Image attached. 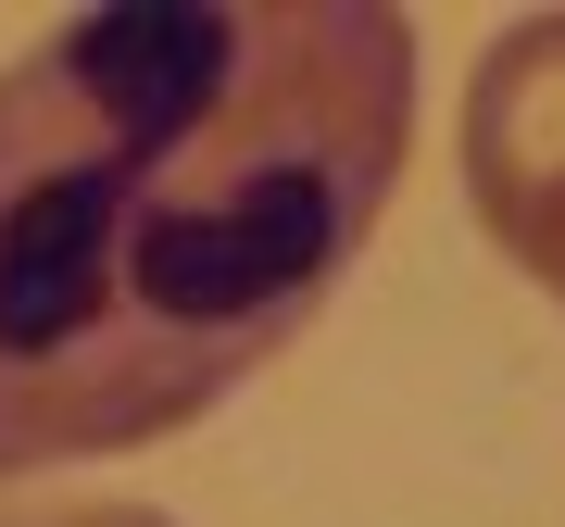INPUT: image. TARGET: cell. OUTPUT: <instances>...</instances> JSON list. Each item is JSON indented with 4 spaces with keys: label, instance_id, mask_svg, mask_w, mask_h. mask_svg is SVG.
Segmentation results:
<instances>
[{
    "label": "cell",
    "instance_id": "obj_1",
    "mask_svg": "<svg viewBox=\"0 0 565 527\" xmlns=\"http://www.w3.org/2000/svg\"><path fill=\"white\" fill-rule=\"evenodd\" d=\"M390 0H102L0 63V490L202 427L377 239Z\"/></svg>",
    "mask_w": 565,
    "mask_h": 527
},
{
    "label": "cell",
    "instance_id": "obj_2",
    "mask_svg": "<svg viewBox=\"0 0 565 527\" xmlns=\"http://www.w3.org/2000/svg\"><path fill=\"white\" fill-rule=\"evenodd\" d=\"M465 202H478V239L565 314V13H527L478 51Z\"/></svg>",
    "mask_w": 565,
    "mask_h": 527
},
{
    "label": "cell",
    "instance_id": "obj_3",
    "mask_svg": "<svg viewBox=\"0 0 565 527\" xmlns=\"http://www.w3.org/2000/svg\"><path fill=\"white\" fill-rule=\"evenodd\" d=\"M0 527H177V515L114 503V490H25V503H0Z\"/></svg>",
    "mask_w": 565,
    "mask_h": 527
}]
</instances>
